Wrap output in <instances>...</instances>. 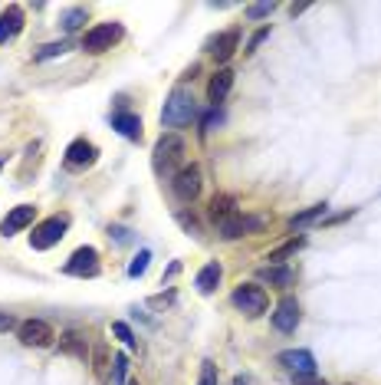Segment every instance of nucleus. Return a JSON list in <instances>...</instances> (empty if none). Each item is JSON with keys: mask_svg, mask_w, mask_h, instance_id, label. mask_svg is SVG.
<instances>
[{"mask_svg": "<svg viewBox=\"0 0 381 385\" xmlns=\"http://www.w3.org/2000/svg\"><path fill=\"white\" fill-rule=\"evenodd\" d=\"M220 277H224V267H220L217 260H210V263H204V267L198 270V277H194V287L207 297V293H214L220 283Z\"/></svg>", "mask_w": 381, "mask_h": 385, "instance_id": "19", "label": "nucleus"}, {"mask_svg": "<svg viewBox=\"0 0 381 385\" xmlns=\"http://www.w3.org/2000/svg\"><path fill=\"white\" fill-rule=\"evenodd\" d=\"M112 129L119 135H125L128 142L142 138V119L135 116V112H112Z\"/></svg>", "mask_w": 381, "mask_h": 385, "instance_id": "18", "label": "nucleus"}, {"mask_svg": "<svg viewBox=\"0 0 381 385\" xmlns=\"http://www.w3.org/2000/svg\"><path fill=\"white\" fill-rule=\"evenodd\" d=\"M299 319H303V309H299L296 297H283V300H279L277 313H273V326H277L279 333H293V329L299 326Z\"/></svg>", "mask_w": 381, "mask_h": 385, "instance_id": "11", "label": "nucleus"}, {"mask_svg": "<svg viewBox=\"0 0 381 385\" xmlns=\"http://www.w3.org/2000/svg\"><path fill=\"white\" fill-rule=\"evenodd\" d=\"M128 356L125 353H115L112 359V385H128Z\"/></svg>", "mask_w": 381, "mask_h": 385, "instance_id": "26", "label": "nucleus"}, {"mask_svg": "<svg viewBox=\"0 0 381 385\" xmlns=\"http://www.w3.org/2000/svg\"><path fill=\"white\" fill-rule=\"evenodd\" d=\"M73 49V43L69 40H56V43H47V47H40L37 49V63H47V59L53 57H63V53H69Z\"/></svg>", "mask_w": 381, "mask_h": 385, "instance_id": "25", "label": "nucleus"}, {"mask_svg": "<svg viewBox=\"0 0 381 385\" xmlns=\"http://www.w3.org/2000/svg\"><path fill=\"white\" fill-rule=\"evenodd\" d=\"M257 280H263L270 287H289L293 283V270L283 267V263H267V267L257 270Z\"/></svg>", "mask_w": 381, "mask_h": 385, "instance_id": "21", "label": "nucleus"}, {"mask_svg": "<svg viewBox=\"0 0 381 385\" xmlns=\"http://www.w3.org/2000/svg\"><path fill=\"white\" fill-rule=\"evenodd\" d=\"M17 339L23 343V346L47 349V346H53L56 333H53V326H49L47 319H27V323H20L17 326Z\"/></svg>", "mask_w": 381, "mask_h": 385, "instance_id": "7", "label": "nucleus"}, {"mask_svg": "<svg viewBox=\"0 0 381 385\" xmlns=\"http://www.w3.org/2000/svg\"><path fill=\"white\" fill-rule=\"evenodd\" d=\"M109 237H115L119 244H128L132 241V231H125V227H109Z\"/></svg>", "mask_w": 381, "mask_h": 385, "instance_id": "34", "label": "nucleus"}, {"mask_svg": "<svg viewBox=\"0 0 381 385\" xmlns=\"http://www.w3.org/2000/svg\"><path fill=\"white\" fill-rule=\"evenodd\" d=\"M148 260H152V251H138V257L128 263V277H132V280L142 277L145 270H148Z\"/></svg>", "mask_w": 381, "mask_h": 385, "instance_id": "29", "label": "nucleus"}, {"mask_svg": "<svg viewBox=\"0 0 381 385\" xmlns=\"http://www.w3.org/2000/svg\"><path fill=\"white\" fill-rule=\"evenodd\" d=\"M224 119H227V116H224V109H210L207 116L200 119V132H204V135L214 132L217 126H224Z\"/></svg>", "mask_w": 381, "mask_h": 385, "instance_id": "28", "label": "nucleus"}, {"mask_svg": "<svg viewBox=\"0 0 381 385\" xmlns=\"http://www.w3.org/2000/svg\"><path fill=\"white\" fill-rule=\"evenodd\" d=\"M20 30H23V7L10 4V7L0 13V47H4V43H10V40L17 37Z\"/></svg>", "mask_w": 381, "mask_h": 385, "instance_id": "17", "label": "nucleus"}, {"mask_svg": "<svg viewBox=\"0 0 381 385\" xmlns=\"http://www.w3.org/2000/svg\"><path fill=\"white\" fill-rule=\"evenodd\" d=\"M66 227H69L66 214L47 218L43 224H37V227H33V234H30V247H33V251H49V247H56V244L66 237Z\"/></svg>", "mask_w": 381, "mask_h": 385, "instance_id": "5", "label": "nucleus"}, {"mask_svg": "<svg viewBox=\"0 0 381 385\" xmlns=\"http://www.w3.org/2000/svg\"><path fill=\"white\" fill-rule=\"evenodd\" d=\"M122 37H125V27L119 23V20L95 23L92 30H86V37H83V49H86V53H92V57H99V53H105V49H112Z\"/></svg>", "mask_w": 381, "mask_h": 385, "instance_id": "3", "label": "nucleus"}, {"mask_svg": "<svg viewBox=\"0 0 381 385\" xmlns=\"http://www.w3.org/2000/svg\"><path fill=\"white\" fill-rule=\"evenodd\" d=\"M198 116V109H194V96H190L184 86H174L171 96L164 99V109H162V126L168 129H181L188 126L190 119Z\"/></svg>", "mask_w": 381, "mask_h": 385, "instance_id": "2", "label": "nucleus"}, {"mask_svg": "<svg viewBox=\"0 0 381 385\" xmlns=\"http://www.w3.org/2000/svg\"><path fill=\"white\" fill-rule=\"evenodd\" d=\"M234 385H253L247 376H234Z\"/></svg>", "mask_w": 381, "mask_h": 385, "instance_id": "38", "label": "nucleus"}, {"mask_svg": "<svg viewBox=\"0 0 381 385\" xmlns=\"http://www.w3.org/2000/svg\"><path fill=\"white\" fill-rule=\"evenodd\" d=\"M270 37V27H263V30H257V33H253V37H250V43H247V53H253V49L260 47V43H263V40Z\"/></svg>", "mask_w": 381, "mask_h": 385, "instance_id": "33", "label": "nucleus"}, {"mask_svg": "<svg viewBox=\"0 0 381 385\" xmlns=\"http://www.w3.org/2000/svg\"><path fill=\"white\" fill-rule=\"evenodd\" d=\"M112 353L105 343H95L92 346V376L99 385H112Z\"/></svg>", "mask_w": 381, "mask_h": 385, "instance_id": "15", "label": "nucleus"}, {"mask_svg": "<svg viewBox=\"0 0 381 385\" xmlns=\"http://www.w3.org/2000/svg\"><path fill=\"white\" fill-rule=\"evenodd\" d=\"M303 10H306V4H293V7H289V13H293V17H299Z\"/></svg>", "mask_w": 381, "mask_h": 385, "instance_id": "37", "label": "nucleus"}, {"mask_svg": "<svg viewBox=\"0 0 381 385\" xmlns=\"http://www.w3.org/2000/svg\"><path fill=\"white\" fill-rule=\"evenodd\" d=\"M237 47H240V30H227V33H220V37H210L204 49L214 53L217 63H227V59L237 53Z\"/></svg>", "mask_w": 381, "mask_h": 385, "instance_id": "14", "label": "nucleus"}, {"mask_svg": "<svg viewBox=\"0 0 381 385\" xmlns=\"http://www.w3.org/2000/svg\"><path fill=\"white\" fill-rule=\"evenodd\" d=\"M33 218H37V208H33V204H17V208L0 221V234H4V237H13V234H20L23 227H30Z\"/></svg>", "mask_w": 381, "mask_h": 385, "instance_id": "12", "label": "nucleus"}, {"mask_svg": "<svg viewBox=\"0 0 381 385\" xmlns=\"http://www.w3.org/2000/svg\"><path fill=\"white\" fill-rule=\"evenodd\" d=\"M273 10H277V4H273V0H270V4H250V7H247V17H250V20H263V17H270Z\"/></svg>", "mask_w": 381, "mask_h": 385, "instance_id": "32", "label": "nucleus"}, {"mask_svg": "<svg viewBox=\"0 0 381 385\" xmlns=\"http://www.w3.org/2000/svg\"><path fill=\"white\" fill-rule=\"evenodd\" d=\"M59 353H66V356H76L86 362V339L79 336L76 329H69V333H63L59 336Z\"/></svg>", "mask_w": 381, "mask_h": 385, "instance_id": "22", "label": "nucleus"}, {"mask_svg": "<svg viewBox=\"0 0 381 385\" xmlns=\"http://www.w3.org/2000/svg\"><path fill=\"white\" fill-rule=\"evenodd\" d=\"M112 333H115V336H119V339H122V343H125V346H128V349H135V346H138V339H135V333H132V329H128V323H122V319H115V323H112Z\"/></svg>", "mask_w": 381, "mask_h": 385, "instance_id": "30", "label": "nucleus"}, {"mask_svg": "<svg viewBox=\"0 0 381 385\" xmlns=\"http://www.w3.org/2000/svg\"><path fill=\"white\" fill-rule=\"evenodd\" d=\"M198 385H217V366H214L210 359H204V362H200V379H198Z\"/></svg>", "mask_w": 381, "mask_h": 385, "instance_id": "31", "label": "nucleus"}, {"mask_svg": "<svg viewBox=\"0 0 381 385\" xmlns=\"http://www.w3.org/2000/svg\"><path fill=\"white\" fill-rule=\"evenodd\" d=\"M66 277H95L99 273V251L95 247H79L73 251V257L63 263Z\"/></svg>", "mask_w": 381, "mask_h": 385, "instance_id": "8", "label": "nucleus"}, {"mask_svg": "<svg viewBox=\"0 0 381 385\" xmlns=\"http://www.w3.org/2000/svg\"><path fill=\"white\" fill-rule=\"evenodd\" d=\"M128 385H138V382H128Z\"/></svg>", "mask_w": 381, "mask_h": 385, "instance_id": "40", "label": "nucleus"}, {"mask_svg": "<svg viewBox=\"0 0 381 385\" xmlns=\"http://www.w3.org/2000/svg\"><path fill=\"white\" fill-rule=\"evenodd\" d=\"M17 326H20V323H17L13 316H10V313H7V316L0 313V333H7V329H17Z\"/></svg>", "mask_w": 381, "mask_h": 385, "instance_id": "36", "label": "nucleus"}, {"mask_svg": "<svg viewBox=\"0 0 381 385\" xmlns=\"http://www.w3.org/2000/svg\"><path fill=\"white\" fill-rule=\"evenodd\" d=\"M207 214H210V221H217V224L230 221L234 214H240L237 211V198H230V194H214V198H210Z\"/></svg>", "mask_w": 381, "mask_h": 385, "instance_id": "20", "label": "nucleus"}, {"mask_svg": "<svg viewBox=\"0 0 381 385\" xmlns=\"http://www.w3.org/2000/svg\"><path fill=\"white\" fill-rule=\"evenodd\" d=\"M293 382H296V385H329L325 379H319V376H296Z\"/></svg>", "mask_w": 381, "mask_h": 385, "instance_id": "35", "label": "nucleus"}, {"mask_svg": "<svg viewBox=\"0 0 381 385\" xmlns=\"http://www.w3.org/2000/svg\"><path fill=\"white\" fill-rule=\"evenodd\" d=\"M267 227V218L263 214H234L230 221L220 224V237L224 241H237V237H247V234H257Z\"/></svg>", "mask_w": 381, "mask_h": 385, "instance_id": "6", "label": "nucleus"}, {"mask_svg": "<svg viewBox=\"0 0 381 385\" xmlns=\"http://www.w3.org/2000/svg\"><path fill=\"white\" fill-rule=\"evenodd\" d=\"M89 20V10L86 7H69L63 10V17H59V27H63V33H76L83 23Z\"/></svg>", "mask_w": 381, "mask_h": 385, "instance_id": "23", "label": "nucleus"}, {"mask_svg": "<svg viewBox=\"0 0 381 385\" xmlns=\"http://www.w3.org/2000/svg\"><path fill=\"white\" fill-rule=\"evenodd\" d=\"M95 158H99V148H95L89 138H76V142H69L63 162H66L69 168H86V165H92Z\"/></svg>", "mask_w": 381, "mask_h": 385, "instance_id": "13", "label": "nucleus"}, {"mask_svg": "<svg viewBox=\"0 0 381 385\" xmlns=\"http://www.w3.org/2000/svg\"><path fill=\"white\" fill-rule=\"evenodd\" d=\"M303 237H296V241H286L283 244V247H277V251H270V263H279V260H283V257H289V254H296V251H299V247H303Z\"/></svg>", "mask_w": 381, "mask_h": 385, "instance_id": "27", "label": "nucleus"}, {"mask_svg": "<svg viewBox=\"0 0 381 385\" xmlns=\"http://www.w3.org/2000/svg\"><path fill=\"white\" fill-rule=\"evenodd\" d=\"M230 303H234L240 313H247L250 319H257L267 313L270 297H267V290L257 287V283H240V287L230 293Z\"/></svg>", "mask_w": 381, "mask_h": 385, "instance_id": "4", "label": "nucleus"}, {"mask_svg": "<svg viewBox=\"0 0 381 385\" xmlns=\"http://www.w3.org/2000/svg\"><path fill=\"white\" fill-rule=\"evenodd\" d=\"M230 89H234V69H227V66L217 69V73L210 76V83H207V99L214 102V109H217L220 102L227 99Z\"/></svg>", "mask_w": 381, "mask_h": 385, "instance_id": "16", "label": "nucleus"}, {"mask_svg": "<svg viewBox=\"0 0 381 385\" xmlns=\"http://www.w3.org/2000/svg\"><path fill=\"white\" fill-rule=\"evenodd\" d=\"M325 211H329V204H313V208H306V211H299V214H293L289 218V227H306V224H313V221H319V218H325Z\"/></svg>", "mask_w": 381, "mask_h": 385, "instance_id": "24", "label": "nucleus"}, {"mask_svg": "<svg viewBox=\"0 0 381 385\" xmlns=\"http://www.w3.org/2000/svg\"><path fill=\"white\" fill-rule=\"evenodd\" d=\"M279 366L289 372V376H315V356L309 349H286L279 353Z\"/></svg>", "mask_w": 381, "mask_h": 385, "instance_id": "10", "label": "nucleus"}, {"mask_svg": "<svg viewBox=\"0 0 381 385\" xmlns=\"http://www.w3.org/2000/svg\"><path fill=\"white\" fill-rule=\"evenodd\" d=\"M200 168L198 165H184L181 172L171 178V188H174V194H178V201H194L200 194Z\"/></svg>", "mask_w": 381, "mask_h": 385, "instance_id": "9", "label": "nucleus"}, {"mask_svg": "<svg viewBox=\"0 0 381 385\" xmlns=\"http://www.w3.org/2000/svg\"><path fill=\"white\" fill-rule=\"evenodd\" d=\"M184 138L174 132H164L158 142H155V152H152V168L155 174L162 178H174V174L184 168Z\"/></svg>", "mask_w": 381, "mask_h": 385, "instance_id": "1", "label": "nucleus"}, {"mask_svg": "<svg viewBox=\"0 0 381 385\" xmlns=\"http://www.w3.org/2000/svg\"><path fill=\"white\" fill-rule=\"evenodd\" d=\"M0 172H4V155H0Z\"/></svg>", "mask_w": 381, "mask_h": 385, "instance_id": "39", "label": "nucleus"}]
</instances>
